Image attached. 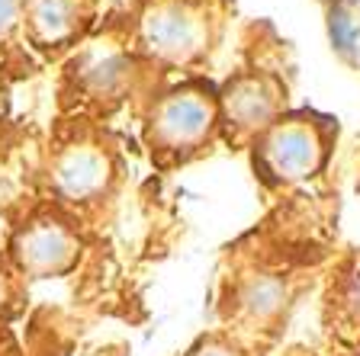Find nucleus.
<instances>
[{
	"label": "nucleus",
	"instance_id": "nucleus-8",
	"mask_svg": "<svg viewBox=\"0 0 360 356\" xmlns=\"http://www.w3.org/2000/svg\"><path fill=\"white\" fill-rule=\"evenodd\" d=\"M97 0H22L20 39L42 55H61L87 42Z\"/></svg>",
	"mask_w": 360,
	"mask_h": 356
},
{
	"label": "nucleus",
	"instance_id": "nucleus-5",
	"mask_svg": "<svg viewBox=\"0 0 360 356\" xmlns=\"http://www.w3.org/2000/svg\"><path fill=\"white\" fill-rule=\"evenodd\" d=\"M158 84L161 77L135 58L112 32L100 42H84L65 71V93L75 100V116L84 119L106 116L129 103L139 110V103Z\"/></svg>",
	"mask_w": 360,
	"mask_h": 356
},
{
	"label": "nucleus",
	"instance_id": "nucleus-2",
	"mask_svg": "<svg viewBox=\"0 0 360 356\" xmlns=\"http://www.w3.org/2000/svg\"><path fill=\"white\" fill-rule=\"evenodd\" d=\"M142 145L158 171H177L222 145L219 84L206 74L161 81L139 103Z\"/></svg>",
	"mask_w": 360,
	"mask_h": 356
},
{
	"label": "nucleus",
	"instance_id": "nucleus-14",
	"mask_svg": "<svg viewBox=\"0 0 360 356\" xmlns=\"http://www.w3.org/2000/svg\"><path fill=\"white\" fill-rule=\"evenodd\" d=\"M20 276L10 270V263H7V257L0 253V321L7 318V312L13 308V302H16V292H20Z\"/></svg>",
	"mask_w": 360,
	"mask_h": 356
},
{
	"label": "nucleus",
	"instance_id": "nucleus-9",
	"mask_svg": "<svg viewBox=\"0 0 360 356\" xmlns=\"http://www.w3.org/2000/svg\"><path fill=\"white\" fill-rule=\"evenodd\" d=\"M286 305H290V286L286 276L270 273V270H251L238 279L232 292V318L235 334L245 337L257 331H274L277 321L283 318Z\"/></svg>",
	"mask_w": 360,
	"mask_h": 356
},
{
	"label": "nucleus",
	"instance_id": "nucleus-10",
	"mask_svg": "<svg viewBox=\"0 0 360 356\" xmlns=\"http://www.w3.org/2000/svg\"><path fill=\"white\" fill-rule=\"evenodd\" d=\"M335 312H338V321H341L351 334L360 337V257L354 260L351 267L341 273V279H338Z\"/></svg>",
	"mask_w": 360,
	"mask_h": 356
},
{
	"label": "nucleus",
	"instance_id": "nucleus-4",
	"mask_svg": "<svg viewBox=\"0 0 360 356\" xmlns=\"http://www.w3.org/2000/svg\"><path fill=\"white\" fill-rule=\"evenodd\" d=\"M335 141L338 122L331 116L290 110L248 148L251 171L267 193H290L328 171Z\"/></svg>",
	"mask_w": 360,
	"mask_h": 356
},
{
	"label": "nucleus",
	"instance_id": "nucleus-6",
	"mask_svg": "<svg viewBox=\"0 0 360 356\" xmlns=\"http://www.w3.org/2000/svg\"><path fill=\"white\" fill-rule=\"evenodd\" d=\"M222 145L248 151L283 112H290V74L267 55H251L219 84Z\"/></svg>",
	"mask_w": 360,
	"mask_h": 356
},
{
	"label": "nucleus",
	"instance_id": "nucleus-7",
	"mask_svg": "<svg viewBox=\"0 0 360 356\" xmlns=\"http://www.w3.org/2000/svg\"><path fill=\"white\" fill-rule=\"evenodd\" d=\"M84 247L87 244L81 225L52 202H45L10 231L4 257L22 282L65 279L81 267Z\"/></svg>",
	"mask_w": 360,
	"mask_h": 356
},
{
	"label": "nucleus",
	"instance_id": "nucleus-15",
	"mask_svg": "<svg viewBox=\"0 0 360 356\" xmlns=\"http://www.w3.org/2000/svg\"><path fill=\"white\" fill-rule=\"evenodd\" d=\"M7 116H10V87H7V77L0 74V128L7 126Z\"/></svg>",
	"mask_w": 360,
	"mask_h": 356
},
{
	"label": "nucleus",
	"instance_id": "nucleus-1",
	"mask_svg": "<svg viewBox=\"0 0 360 356\" xmlns=\"http://www.w3.org/2000/svg\"><path fill=\"white\" fill-rule=\"evenodd\" d=\"M112 36L161 81L200 77L225 39L222 0H135Z\"/></svg>",
	"mask_w": 360,
	"mask_h": 356
},
{
	"label": "nucleus",
	"instance_id": "nucleus-3",
	"mask_svg": "<svg viewBox=\"0 0 360 356\" xmlns=\"http://www.w3.org/2000/svg\"><path fill=\"white\" fill-rule=\"evenodd\" d=\"M122 183V157L110 135L94 126V119L75 116L55 135L49 161H45V186L49 202L84 225L112 206Z\"/></svg>",
	"mask_w": 360,
	"mask_h": 356
},
{
	"label": "nucleus",
	"instance_id": "nucleus-16",
	"mask_svg": "<svg viewBox=\"0 0 360 356\" xmlns=\"http://www.w3.org/2000/svg\"><path fill=\"white\" fill-rule=\"evenodd\" d=\"M357 193H360V167H357Z\"/></svg>",
	"mask_w": 360,
	"mask_h": 356
},
{
	"label": "nucleus",
	"instance_id": "nucleus-13",
	"mask_svg": "<svg viewBox=\"0 0 360 356\" xmlns=\"http://www.w3.org/2000/svg\"><path fill=\"white\" fill-rule=\"evenodd\" d=\"M20 16L22 0H0V48L20 39Z\"/></svg>",
	"mask_w": 360,
	"mask_h": 356
},
{
	"label": "nucleus",
	"instance_id": "nucleus-12",
	"mask_svg": "<svg viewBox=\"0 0 360 356\" xmlns=\"http://www.w3.org/2000/svg\"><path fill=\"white\" fill-rule=\"evenodd\" d=\"M184 356H257V350L229 327V331H210V334H202Z\"/></svg>",
	"mask_w": 360,
	"mask_h": 356
},
{
	"label": "nucleus",
	"instance_id": "nucleus-11",
	"mask_svg": "<svg viewBox=\"0 0 360 356\" xmlns=\"http://www.w3.org/2000/svg\"><path fill=\"white\" fill-rule=\"evenodd\" d=\"M328 36H331V48H335L341 58H351L354 52L360 48V26L354 20L351 7L345 0H335L328 4Z\"/></svg>",
	"mask_w": 360,
	"mask_h": 356
}]
</instances>
